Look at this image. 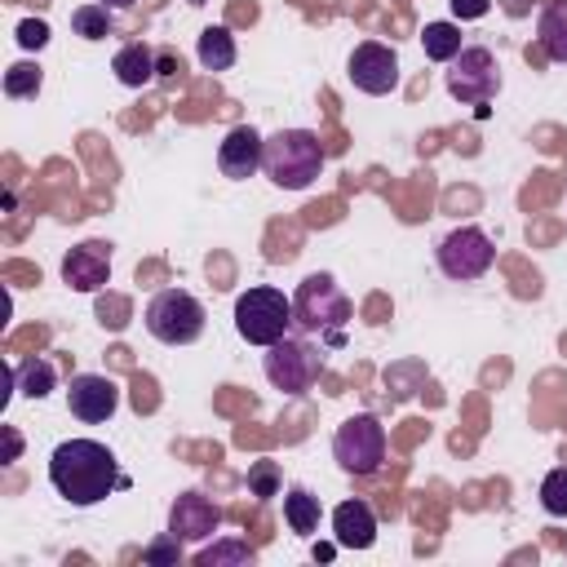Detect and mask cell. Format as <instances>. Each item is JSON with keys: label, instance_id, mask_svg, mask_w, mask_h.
<instances>
[{"label": "cell", "instance_id": "obj_1", "mask_svg": "<svg viewBox=\"0 0 567 567\" xmlns=\"http://www.w3.org/2000/svg\"><path fill=\"white\" fill-rule=\"evenodd\" d=\"M49 483L75 509H89V505L106 501L111 492L128 487L115 452L97 439H62L49 456Z\"/></svg>", "mask_w": 567, "mask_h": 567}, {"label": "cell", "instance_id": "obj_2", "mask_svg": "<svg viewBox=\"0 0 567 567\" xmlns=\"http://www.w3.org/2000/svg\"><path fill=\"white\" fill-rule=\"evenodd\" d=\"M350 297L337 288L332 275L315 270L297 284L292 292V328H301L306 337H319V346H346V323H350Z\"/></svg>", "mask_w": 567, "mask_h": 567}, {"label": "cell", "instance_id": "obj_3", "mask_svg": "<svg viewBox=\"0 0 567 567\" xmlns=\"http://www.w3.org/2000/svg\"><path fill=\"white\" fill-rule=\"evenodd\" d=\"M261 173L279 190H306L323 173V146H319V137L310 128H279L275 137H266Z\"/></svg>", "mask_w": 567, "mask_h": 567}, {"label": "cell", "instance_id": "obj_4", "mask_svg": "<svg viewBox=\"0 0 567 567\" xmlns=\"http://www.w3.org/2000/svg\"><path fill=\"white\" fill-rule=\"evenodd\" d=\"M146 319V332L159 341V346H190L204 337V306L199 297H190L186 288H164L146 301L142 310Z\"/></svg>", "mask_w": 567, "mask_h": 567}, {"label": "cell", "instance_id": "obj_5", "mask_svg": "<svg viewBox=\"0 0 567 567\" xmlns=\"http://www.w3.org/2000/svg\"><path fill=\"white\" fill-rule=\"evenodd\" d=\"M292 328V297L279 288H248L235 301V332L248 346H275Z\"/></svg>", "mask_w": 567, "mask_h": 567}, {"label": "cell", "instance_id": "obj_6", "mask_svg": "<svg viewBox=\"0 0 567 567\" xmlns=\"http://www.w3.org/2000/svg\"><path fill=\"white\" fill-rule=\"evenodd\" d=\"M332 456H337V465H341L346 474H354V478L377 474L381 461H385V425H381L372 412H354L350 421L337 425V434H332Z\"/></svg>", "mask_w": 567, "mask_h": 567}, {"label": "cell", "instance_id": "obj_7", "mask_svg": "<svg viewBox=\"0 0 567 567\" xmlns=\"http://www.w3.org/2000/svg\"><path fill=\"white\" fill-rule=\"evenodd\" d=\"M261 368L279 394H306L323 372V350H315L301 337H279L275 346H266Z\"/></svg>", "mask_w": 567, "mask_h": 567}, {"label": "cell", "instance_id": "obj_8", "mask_svg": "<svg viewBox=\"0 0 567 567\" xmlns=\"http://www.w3.org/2000/svg\"><path fill=\"white\" fill-rule=\"evenodd\" d=\"M501 89V66H496V53L483 49V44H465L452 62H447V93L461 102V106H487Z\"/></svg>", "mask_w": 567, "mask_h": 567}, {"label": "cell", "instance_id": "obj_9", "mask_svg": "<svg viewBox=\"0 0 567 567\" xmlns=\"http://www.w3.org/2000/svg\"><path fill=\"white\" fill-rule=\"evenodd\" d=\"M492 261H496V248L478 226H456V230H447L439 239V270L447 279H456V284L483 279L492 270Z\"/></svg>", "mask_w": 567, "mask_h": 567}, {"label": "cell", "instance_id": "obj_10", "mask_svg": "<svg viewBox=\"0 0 567 567\" xmlns=\"http://www.w3.org/2000/svg\"><path fill=\"white\" fill-rule=\"evenodd\" d=\"M346 71H350V84H354L359 93L385 97V93L399 89V58H394V49L381 44V40H363V44H354Z\"/></svg>", "mask_w": 567, "mask_h": 567}, {"label": "cell", "instance_id": "obj_11", "mask_svg": "<svg viewBox=\"0 0 567 567\" xmlns=\"http://www.w3.org/2000/svg\"><path fill=\"white\" fill-rule=\"evenodd\" d=\"M66 408H71L75 421L102 425L120 408V385L111 377H102V372H75L71 385H66Z\"/></svg>", "mask_w": 567, "mask_h": 567}, {"label": "cell", "instance_id": "obj_12", "mask_svg": "<svg viewBox=\"0 0 567 567\" xmlns=\"http://www.w3.org/2000/svg\"><path fill=\"white\" fill-rule=\"evenodd\" d=\"M261 155H266V137H261L257 128L239 124V128H230V133L221 137V146H217V168H221L230 182H248V177L261 168Z\"/></svg>", "mask_w": 567, "mask_h": 567}, {"label": "cell", "instance_id": "obj_13", "mask_svg": "<svg viewBox=\"0 0 567 567\" xmlns=\"http://www.w3.org/2000/svg\"><path fill=\"white\" fill-rule=\"evenodd\" d=\"M62 279H66L75 292H97V288H106V279H111V244L89 239V244L71 248V252L62 257Z\"/></svg>", "mask_w": 567, "mask_h": 567}, {"label": "cell", "instance_id": "obj_14", "mask_svg": "<svg viewBox=\"0 0 567 567\" xmlns=\"http://www.w3.org/2000/svg\"><path fill=\"white\" fill-rule=\"evenodd\" d=\"M221 527V509L204 492H182L168 509V532L177 540H208Z\"/></svg>", "mask_w": 567, "mask_h": 567}, {"label": "cell", "instance_id": "obj_15", "mask_svg": "<svg viewBox=\"0 0 567 567\" xmlns=\"http://www.w3.org/2000/svg\"><path fill=\"white\" fill-rule=\"evenodd\" d=\"M332 540L341 545V549H372V540H377V514H372V505L368 501H341L337 509H332Z\"/></svg>", "mask_w": 567, "mask_h": 567}, {"label": "cell", "instance_id": "obj_16", "mask_svg": "<svg viewBox=\"0 0 567 567\" xmlns=\"http://www.w3.org/2000/svg\"><path fill=\"white\" fill-rule=\"evenodd\" d=\"M111 71H115V80H120L124 89H146L151 80H159V49L133 40V44H124V49L111 58Z\"/></svg>", "mask_w": 567, "mask_h": 567}, {"label": "cell", "instance_id": "obj_17", "mask_svg": "<svg viewBox=\"0 0 567 567\" xmlns=\"http://www.w3.org/2000/svg\"><path fill=\"white\" fill-rule=\"evenodd\" d=\"M536 35L549 62H567V0H545L536 18Z\"/></svg>", "mask_w": 567, "mask_h": 567}, {"label": "cell", "instance_id": "obj_18", "mask_svg": "<svg viewBox=\"0 0 567 567\" xmlns=\"http://www.w3.org/2000/svg\"><path fill=\"white\" fill-rule=\"evenodd\" d=\"M319 496L310 492V487H301V483H292V487H284V523L297 532V536H315L319 532Z\"/></svg>", "mask_w": 567, "mask_h": 567}, {"label": "cell", "instance_id": "obj_19", "mask_svg": "<svg viewBox=\"0 0 567 567\" xmlns=\"http://www.w3.org/2000/svg\"><path fill=\"white\" fill-rule=\"evenodd\" d=\"M53 381H58V372H53V363L40 359V354L13 363V390H18L22 399H44V394L53 390Z\"/></svg>", "mask_w": 567, "mask_h": 567}, {"label": "cell", "instance_id": "obj_20", "mask_svg": "<svg viewBox=\"0 0 567 567\" xmlns=\"http://www.w3.org/2000/svg\"><path fill=\"white\" fill-rule=\"evenodd\" d=\"M252 563H257V549L248 540H235V536L213 540L195 554V567H252Z\"/></svg>", "mask_w": 567, "mask_h": 567}, {"label": "cell", "instance_id": "obj_21", "mask_svg": "<svg viewBox=\"0 0 567 567\" xmlns=\"http://www.w3.org/2000/svg\"><path fill=\"white\" fill-rule=\"evenodd\" d=\"M199 66L204 71H230L235 66V35L226 27H208L199 35Z\"/></svg>", "mask_w": 567, "mask_h": 567}, {"label": "cell", "instance_id": "obj_22", "mask_svg": "<svg viewBox=\"0 0 567 567\" xmlns=\"http://www.w3.org/2000/svg\"><path fill=\"white\" fill-rule=\"evenodd\" d=\"M421 44H425V58H430V62H452V58L465 49L456 22H425Z\"/></svg>", "mask_w": 567, "mask_h": 567}, {"label": "cell", "instance_id": "obj_23", "mask_svg": "<svg viewBox=\"0 0 567 567\" xmlns=\"http://www.w3.org/2000/svg\"><path fill=\"white\" fill-rule=\"evenodd\" d=\"M71 31L80 40H106V35H115V18L106 4H80V9H71Z\"/></svg>", "mask_w": 567, "mask_h": 567}, {"label": "cell", "instance_id": "obj_24", "mask_svg": "<svg viewBox=\"0 0 567 567\" xmlns=\"http://www.w3.org/2000/svg\"><path fill=\"white\" fill-rule=\"evenodd\" d=\"M40 84H44V75H40L35 62H13V66L4 71V93H9V97H35Z\"/></svg>", "mask_w": 567, "mask_h": 567}, {"label": "cell", "instance_id": "obj_25", "mask_svg": "<svg viewBox=\"0 0 567 567\" xmlns=\"http://www.w3.org/2000/svg\"><path fill=\"white\" fill-rule=\"evenodd\" d=\"M540 505H545V514L567 518V465H558L540 478Z\"/></svg>", "mask_w": 567, "mask_h": 567}, {"label": "cell", "instance_id": "obj_26", "mask_svg": "<svg viewBox=\"0 0 567 567\" xmlns=\"http://www.w3.org/2000/svg\"><path fill=\"white\" fill-rule=\"evenodd\" d=\"M279 487H284L279 465H275V461H252V470H248V492H252L257 501H270V496H279Z\"/></svg>", "mask_w": 567, "mask_h": 567}, {"label": "cell", "instance_id": "obj_27", "mask_svg": "<svg viewBox=\"0 0 567 567\" xmlns=\"http://www.w3.org/2000/svg\"><path fill=\"white\" fill-rule=\"evenodd\" d=\"M177 558H182V540L173 532H164L142 549V567H177Z\"/></svg>", "mask_w": 567, "mask_h": 567}, {"label": "cell", "instance_id": "obj_28", "mask_svg": "<svg viewBox=\"0 0 567 567\" xmlns=\"http://www.w3.org/2000/svg\"><path fill=\"white\" fill-rule=\"evenodd\" d=\"M18 44H22V49H44V44H49V27H44L40 18L18 22Z\"/></svg>", "mask_w": 567, "mask_h": 567}, {"label": "cell", "instance_id": "obj_29", "mask_svg": "<svg viewBox=\"0 0 567 567\" xmlns=\"http://www.w3.org/2000/svg\"><path fill=\"white\" fill-rule=\"evenodd\" d=\"M492 9V0H452V13L456 18H483Z\"/></svg>", "mask_w": 567, "mask_h": 567}, {"label": "cell", "instance_id": "obj_30", "mask_svg": "<svg viewBox=\"0 0 567 567\" xmlns=\"http://www.w3.org/2000/svg\"><path fill=\"white\" fill-rule=\"evenodd\" d=\"M173 75H182V58H173L168 49H159V80H173Z\"/></svg>", "mask_w": 567, "mask_h": 567}, {"label": "cell", "instance_id": "obj_31", "mask_svg": "<svg viewBox=\"0 0 567 567\" xmlns=\"http://www.w3.org/2000/svg\"><path fill=\"white\" fill-rule=\"evenodd\" d=\"M18 447H22V439H18V430H13V425H9V461H13V456H18Z\"/></svg>", "mask_w": 567, "mask_h": 567}, {"label": "cell", "instance_id": "obj_32", "mask_svg": "<svg viewBox=\"0 0 567 567\" xmlns=\"http://www.w3.org/2000/svg\"><path fill=\"white\" fill-rule=\"evenodd\" d=\"M332 549H337V540H332V545H315V558H319V563H328V558H332Z\"/></svg>", "mask_w": 567, "mask_h": 567}, {"label": "cell", "instance_id": "obj_33", "mask_svg": "<svg viewBox=\"0 0 567 567\" xmlns=\"http://www.w3.org/2000/svg\"><path fill=\"white\" fill-rule=\"evenodd\" d=\"M97 4H106V9H128L133 0H97Z\"/></svg>", "mask_w": 567, "mask_h": 567}]
</instances>
